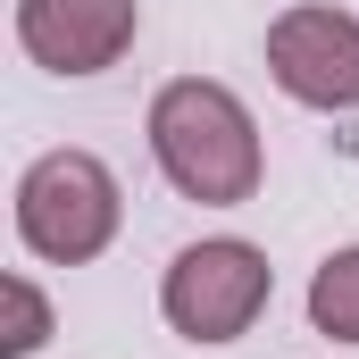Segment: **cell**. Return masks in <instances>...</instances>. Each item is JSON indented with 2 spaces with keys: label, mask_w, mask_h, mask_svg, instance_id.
Listing matches in <instances>:
<instances>
[{
  "label": "cell",
  "mask_w": 359,
  "mask_h": 359,
  "mask_svg": "<svg viewBox=\"0 0 359 359\" xmlns=\"http://www.w3.org/2000/svg\"><path fill=\"white\" fill-rule=\"evenodd\" d=\"M268 67L309 109H359V17H343V8H284L268 25Z\"/></svg>",
  "instance_id": "obj_4"
},
{
  "label": "cell",
  "mask_w": 359,
  "mask_h": 359,
  "mask_svg": "<svg viewBox=\"0 0 359 359\" xmlns=\"http://www.w3.org/2000/svg\"><path fill=\"white\" fill-rule=\"evenodd\" d=\"M0 301H8V326H0V359H25V351H42L50 343V301L25 284V276H8L0 284Z\"/></svg>",
  "instance_id": "obj_7"
},
{
  "label": "cell",
  "mask_w": 359,
  "mask_h": 359,
  "mask_svg": "<svg viewBox=\"0 0 359 359\" xmlns=\"http://www.w3.org/2000/svg\"><path fill=\"white\" fill-rule=\"evenodd\" d=\"M117 209H126L117 201V176L92 151H42L25 168V184H17V234H25V251L34 259H59V268L109 251Z\"/></svg>",
  "instance_id": "obj_2"
},
{
  "label": "cell",
  "mask_w": 359,
  "mask_h": 359,
  "mask_svg": "<svg viewBox=\"0 0 359 359\" xmlns=\"http://www.w3.org/2000/svg\"><path fill=\"white\" fill-rule=\"evenodd\" d=\"M151 151L184 201L234 209L259 192V126L226 84H201V76L168 84L151 100Z\"/></svg>",
  "instance_id": "obj_1"
},
{
  "label": "cell",
  "mask_w": 359,
  "mask_h": 359,
  "mask_svg": "<svg viewBox=\"0 0 359 359\" xmlns=\"http://www.w3.org/2000/svg\"><path fill=\"white\" fill-rule=\"evenodd\" d=\"M309 318H318V334L359 343V243H351V251H334L326 268L309 276Z\"/></svg>",
  "instance_id": "obj_6"
},
{
  "label": "cell",
  "mask_w": 359,
  "mask_h": 359,
  "mask_svg": "<svg viewBox=\"0 0 359 359\" xmlns=\"http://www.w3.org/2000/svg\"><path fill=\"white\" fill-rule=\"evenodd\" d=\"M276 276H268V251H251V243H192L176 251V268L159 284V309H168V326H176L184 343H234V334H251V318L268 309Z\"/></svg>",
  "instance_id": "obj_3"
},
{
  "label": "cell",
  "mask_w": 359,
  "mask_h": 359,
  "mask_svg": "<svg viewBox=\"0 0 359 359\" xmlns=\"http://www.w3.org/2000/svg\"><path fill=\"white\" fill-rule=\"evenodd\" d=\"M134 0H17V42L50 76H100L134 50Z\"/></svg>",
  "instance_id": "obj_5"
}]
</instances>
